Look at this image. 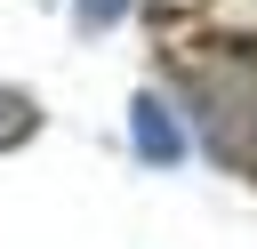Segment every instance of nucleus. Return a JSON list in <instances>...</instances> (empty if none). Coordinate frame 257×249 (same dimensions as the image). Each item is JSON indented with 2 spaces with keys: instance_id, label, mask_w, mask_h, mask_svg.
I'll list each match as a JSON object with an SVG mask.
<instances>
[{
  "instance_id": "obj_1",
  "label": "nucleus",
  "mask_w": 257,
  "mask_h": 249,
  "mask_svg": "<svg viewBox=\"0 0 257 249\" xmlns=\"http://www.w3.org/2000/svg\"><path fill=\"white\" fill-rule=\"evenodd\" d=\"M128 137H137V153H145L153 169L185 161V129H177V112H169L161 96H137V104H128Z\"/></svg>"
},
{
  "instance_id": "obj_2",
  "label": "nucleus",
  "mask_w": 257,
  "mask_h": 249,
  "mask_svg": "<svg viewBox=\"0 0 257 249\" xmlns=\"http://www.w3.org/2000/svg\"><path fill=\"white\" fill-rule=\"evenodd\" d=\"M32 129H40V104H32L24 88H8V80H0V153H8V145H24Z\"/></svg>"
},
{
  "instance_id": "obj_3",
  "label": "nucleus",
  "mask_w": 257,
  "mask_h": 249,
  "mask_svg": "<svg viewBox=\"0 0 257 249\" xmlns=\"http://www.w3.org/2000/svg\"><path fill=\"white\" fill-rule=\"evenodd\" d=\"M137 0H72V16H80V32H112L120 16H128Z\"/></svg>"
}]
</instances>
